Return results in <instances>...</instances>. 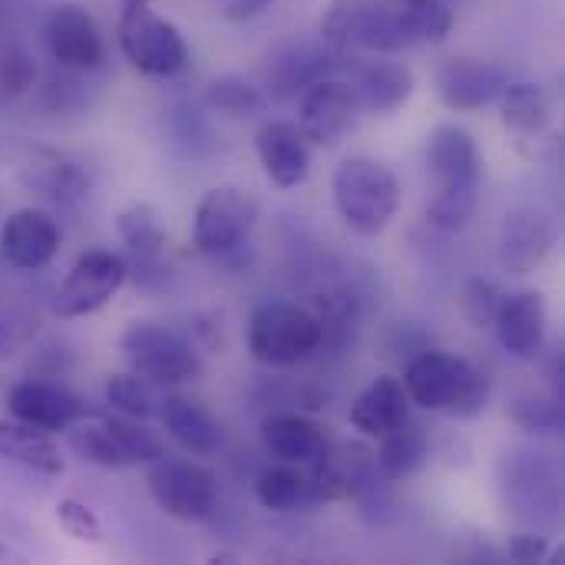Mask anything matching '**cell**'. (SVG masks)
I'll return each mask as SVG.
<instances>
[{"label": "cell", "instance_id": "obj_1", "mask_svg": "<svg viewBox=\"0 0 565 565\" xmlns=\"http://www.w3.org/2000/svg\"><path fill=\"white\" fill-rule=\"evenodd\" d=\"M424 166L437 179L434 195L427 199V222L437 232H463L480 205L483 185V152L470 129L457 122H440L427 132Z\"/></svg>", "mask_w": 565, "mask_h": 565}, {"label": "cell", "instance_id": "obj_2", "mask_svg": "<svg viewBox=\"0 0 565 565\" xmlns=\"http://www.w3.org/2000/svg\"><path fill=\"white\" fill-rule=\"evenodd\" d=\"M411 404L430 414H450L457 420H477L493 397L490 374L467 358L424 348L417 351L401 377Z\"/></svg>", "mask_w": 565, "mask_h": 565}, {"label": "cell", "instance_id": "obj_3", "mask_svg": "<svg viewBox=\"0 0 565 565\" xmlns=\"http://www.w3.org/2000/svg\"><path fill=\"white\" fill-rule=\"evenodd\" d=\"M331 199H334L341 222L351 232L374 238L397 218L401 182L384 162H377L371 156H348L334 169Z\"/></svg>", "mask_w": 565, "mask_h": 565}, {"label": "cell", "instance_id": "obj_4", "mask_svg": "<svg viewBox=\"0 0 565 565\" xmlns=\"http://www.w3.org/2000/svg\"><path fill=\"white\" fill-rule=\"evenodd\" d=\"M321 351V321L285 298L262 301L248 318V354L265 367H295Z\"/></svg>", "mask_w": 565, "mask_h": 565}, {"label": "cell", "instance_id": "obj_5", "mask_svg": "<svg viewBox=\"0 0 565 565\" xmlns=\"http://www.w3.org/2000/svg\"><path fill=\"white\" fill-rule=\"evenodd\" d=\"M66 447L89 467L99 470H126L139 463H156L166 457V444L156 430L142 427L132 417H83L66 430Z\"/></svg>", "mask_w": 565, "mask_h": 565}, {"label": "cell", "instance_id": "obj_6", "mask_svg": "<svg viewBox=\"0 0 565 565\" xmlns=\"http://www.w3.org/2000/svg\"><path fill=\"white\" fill-rule=\"evenodd\" d=\"M321 43L331 56H387L407 46L397 3L374 0H334L321 17Z\"/></svg>", "mask_w": 565, "mask_h": 565}, {"label": "cell", "instance_id": "obj_7", "mask_svg": "<svg viewBox=\"0 0 565 565\" xmlns=\"http://www.w3.org/2000/svg\"><path fill=\"white\" fill-rule=\"evenodd\" d=\"M119 351L129 361V367L156 387L195 384L205 374L199 348L185 334L159 321H132L119 338Z\"/></svg>", "mask_w": 565, "mask_h": 565}, {"label": "cell", "instance_id": "obj_8", "mask_svg": "<svg viewBox=\"0 0 565 565\" xmlns=\"http://www.w3.org/2000/svg\"><path fill=\"white\" fill-rule=\"evenodd\" d=\"M116 36L129 66L146 76L169 79L189 66L185 36L172 20L152 10V0H122Z\"/></svg>", "mask_w": 565, "mask_h": 565}, {"label": "cell", "instance_id": "obj_9", "mask_svg": "<svg viewBox=\"0 0 565 565\" xmlns=\"http://www.w3.org/2000/svg\"><path fill=\"white\" fill-rule=\"evenodd\" d=\"M258 225V199L242 185H212L192 212V245L199 255L222 258L238 252Z\"/></svg>", "mask_w": 565, "mask_h": 565}, {"label": "cell", "instance_id": "obj_10", "mask_svg": "<svg viewBox=\"0 0 565 565\" xmlns=\"http://www.w3.org/2000/svg\"><path fill=\"white\" fill-rule=\"evenodd\" d=\"M126 281H129V265L122 255L109 248H89L70 265L66 278L56 285L50 298V311L63 321L89 318L99 308H106Z\"/></svg>", "mask_w": 565, "mask_h": 565}, {"label": "cell", "instance_id": "obj_11", "mask_svg": "<svg viewBox=\"0 0 565 565\" xmlns=\"http://www.w3.org/2000/svg\"><path fill=\"white\" fill-rule=\"evenodd\" d=\"M146 487L152 503L179 523H205L218 510L215 477L192 460L159 457L156 463H149Z\"/></svg>", "mask_w": 565, "mask_h": 565}, {"label": "cell", "instance_id": "obj_12", "mask_svg": "<svg viewBox=\"0 0 565 565\" xmlns=\"http://www.w3.org/2000/svg\"><path fill=\"white\" fill-rule=\"evenodd\" d=\"M358 119H361L358 93L338 73L308 83L298 96V129L311 146L321 149L338 146L348 132H354Z\"/></svg>", "mask_w": 565, "mask_h": 565}, {"label": "cell", "instance_id": "obj_13", "mask_svg": "<svg viewBox=\"0 0 565 565\" xmlns=\"http://www.w3.org/2000/svg\"><path fill=\"white\" fill-rule=\"evenodd\" d=\"M13 172L23 189L53 205H76L89 195V175L83 162L53 146H17L10 152Z\"/></svg>", "mask_w": 565, "mask_h": 565}, {"label": "cell", "instance_id": "obj_14", "mask_svg": "<svg viewBox=\"0 0 565 565\" xmlns=\"http://www.w3.org/2000/svg\"><path fill=\"white\" fill-rule=\"evenodd\" d=\"M338 70H344V79L354 86L361 113L371 116H391L414 96V73L407 63L387 60L381 53L364 56H338Z\"/></svg>", "mask_w": 565, "mask_h": 565}, {"label": "cell", "instance_id": "obj_15", "mask_svg": "<svg viewBox=\"0 0 565 565\" xmlns=\"http://www.w3.org/2000/svg\"><path fill=\"white\" fill-rule=\"evenodd\" d=\"M43 40L50 56L73 73H93L106 63V40L93 13L79 3H60L43 20Z\"/></svg>", "mask_w": 565, "mask_h": 565}, {"label": "cell", "instance_id": "obj_16", "mask_svg": "<svg viewBox=\"0 0 565 565\" xmlns=\"http://www.w3.org/2000/svg\"><path fill=\"white\" fill-rule=\"evenodd\" d=\"M7 417L40 427L46 434H66L76 420L89 417L83 397L46 377H23L7 391Z\"/></svg>", "mask_w": 565, "mask_h": 565}, {"label": "cell", "instance_id": "obj_17", "mask_svg": "<svg viewBox=\"0 0 565 565\" xmlns=\"http://www.w3.org/2000/svg\"><path fill=\"white\" fill-rule=\"evenodd\" d=\"M63 232L53 212L40 205L13 209L0 225V255L17 271H40L60 255Z\"/></svg>", "mask_w": 565, "mask_h": 565}, {"label": "cell", "instance_id": "obj_18", "mask_svg": "<svg viewBox=\"0 0 565 565\" xmlns=\"http://www.w3.org/2000/svg\"><path fill=\"white\" fill-rule=\"evenodd\" d=\"M553 245H556V225L550 212L536 205H516L503 215L500 238H497V258L503 271L533 275L536 268L546 265Z\"/></svg>", "mask_w": 565, "mask_h": 565}, {"label": "cell", "instance_id": "obj_19", "mask_svg": "<svg viewBox=\"0 0 565 565\" xmlns=\"http://www.w3.org/2000/svg\"><path fill=\"white\" fill-rule=\"evenodd\" d=\"M493 328L510 358L536 361L546 348V331H550V308L543 291L520 288L513 295H503Z\"/></svg>", "mask_w": 565, "mask_h": 565}, {"label": "cell", "instance_id": "obj_20", "mask_svg": "<svg viewBox=\"0 0 565 565\" xmlns=\"http://www.w3.org/2000/svg\"><path fill=\"white\" fill-rule=\"evenodd\" d=\"M507 73L477 56H450L437 70V96L454 113H477L500 99Z\"/></svg>", "mask_w": 565, "mask_h": 565}, {"label": "cell", "instance_id": "obj_21", "mask_svg": "<svg viewBox=\"0 0 565 565\" xmlns=\"http://www.w3.org/2000/svg\"><path fill=\"white\" fill-rule=\"evenodd\" d=\"M255 152L271 185L298 189L311 172V142L288 119H268L255 132Z\"/></svg>", "mask_w": 565, "mask_h": 565}, {"label": "cell", "instance_id": "obj_22", "mask_svg": "<svg viewBox=\"0 0 565 565\" xmlns=\"http://www.w3.org/2000/svg\"><path fill=\"white\" fill-rule=\"evenodd\" d=\"M265 450L278 460V463H295V467H315L328 457L331 450V437L328 427H321L318 420L295 414V411H278L268 414L258 427Z\"/></svg>", "mask_w": 565, "mask_h": 565}, {"label": "cell", "instance_id": "obj_23", "mask_svg": "<svg viewBox=\"0 0 565 565\" xmlns=\"http://www.w3.org/2000/svg\"><path fill=\"white\" fill-rule=\"evenodd\" d=\"M255 500L268 513H311L324 507V490L321 480L315 477L311 467H295V463H275L265 467L255 477Z\"/></svg>", "mask_w": 565, "mask_h": 565}, {"label": "cell", "instance_id": "obj_24", "mask_svg": "<svg viewBox=\"0 0 565 565\" xmlns=\"http://www.w3.org/2000/svg\"><path fill=\"white\" fill-rule=\"evenodd\" d=\"M166 434L192 457H215L225 447V430L218 417L185 394H166L159 404Z\"/></svg>", "mask_w": 565, "mask_h": 565}, {"label": "cell", "instance_id": "obj_25", "mask_svg": "<svg viewBox=\"0 0 565 565\" xmlns=\"http://www.w3.org/2000/svg\"><path fill=\"white\" fill-rule=\"evenodd\" d=\"M348 420L361 437H384L394 427H401L404 420H411V397H407L401 377H391V374L374 377L351 401Z\"/></svg>", "mask_w": 565, "mask_h": 565}, {"label": "cell", "instance_id": "obj_26", "mask_svg": "<svg viewBox=\"0 0 565 565\" xmlns=\"http://www.w3.org/2000/svg\"><path fill=\"white\" fill-rule=\"evenodd\" d=\"M0 460L17 463L40 477H60L66 470V460L53 434L30 427L23 420H13V417L0 420Z\"/></svg>", "mask_w": 565, "mask_h": 565}, {"label": "cell", "instance_id": "obj_27", "mask_svg": "<svg viewBox=\"0 0 565 565\" xmlns=\"http://www.w3.org/2000/svg\"><path fill=\"white\" fill-rule=\"evenodd\" d=\"M377 450H374V467L381 473V480L387 483H401L417 477L427 460H430V437L424 427L404 420L401 427H394L391 434L377 437Z\"/></svg>", "mask_w": 565, "mask_h": 565}, {"label": "cell", "instance_id": "obj_28", "mask_svg": "<svg viewBox=\"0 0 565 565\" xmlns=\"http://www.w3.org/2000/svg\"><path fill=\"white\" fill-rule=\"evenodd\" d=\"M500 119L510 132H516L520 139L526 136H540L550 129L553 119V99L550 93L533 83V79H507L503 93H500Z\"/></svg>", "mask_w": 565, "mask_h": 565}, {"label": "cell", "instance_id": "obj_29", "mask_svg": "<svg viewBox=\"0 0 565 565\" xmlns=\"http://www.w3.org/2000/svg\"><path fill=\"white\" fill-rule=\"evenodd\" d=\"M328 73H338V56L311 46H288L268 66V89L275 96H301V89Z\"/></svg>", "mask_w": 565, "mask_h": 565}, {"label": "cell", "instance_id": "obj_30", "mask_svg": "<svg viewBox=\"0 0 565 565\" xmlns=\"http://www.w3.org/2000/svg\"><path fill=\"white\" fill-rule=\"evenodd\" d=\"M116 232L136 258H159L169 242L162 212L142 199H132L116 212Z\"/></svg>", "mask_w": 565, "mask_h": 565}, {"label": "cell", "instance_id": "obj_31", "mask_svg": "<svg viewBox=\"0 0 565 565\" xmlns=\"http://www.w3.org/2000/svg\"><path fill=\"white\" fill-rule=\"evenodd\" d=\"M401 30L407 46L414 43H444L454 30V7L447 0H401L397 3Z\"/></svg>", "mask_w": 565, "mask_h": 565}, {"label": "cell", "instance_id": "obj_32", "mask_svg": "<svg viewBox=\"0 0 565 565\" xmlns=\"http://www.w3.org/2000/svg\"><path fill=\"white\" fill-rule=\"evenodd\" d=\"M507 414L523 434H533V437H556L565 427L563 397L546 394V391H520L510 401Z\"/></svg>", "mask_w": 565, "mask_h": 565}, {"label": "cell", "instance_id": "obj_33", "mask_svg": "<svg viewBox=\"0 0 565 565\" xmlns=\"http://www.w3.org/2000/svg\"><path fill=\"white\" fill-rule=\"evenodd\" d=\"M205 106L212 113H222L232 119H252V116L268 109V96L255 83H248L245 76L225 73L205 86Z\"/></svg>", "mask_w": 565, "mask_h": 565}, {"label": "cell", "instance_id": "obj_34", "mask_svg": "<svg viewBox=\"0 0 565 565\" xmlns=\"http://www.w3.org/2000/svg\"><path fill=\"white\" fill-rule=\"evenodd\" d=\"M103 397L106 404L122 414V417H132V420H149L152 414H159V391L152 381H146L142 374L136 371H122V374H109L106 384H103Z\"/></svg>", "mask_w": 565, "mask_h": 565}, {"label": "cell", "instance_id": "obj_35", "mask_svg": "<svg viewBox=\"0 0 565 565\" xmlns=\"http://www.w3.org/2000/svg\"><path fill=\"white\" fill-rule=\"evenodd\" d=\"M500 301H503V291L497 288V281L483 275H470L460 288V308L473 328H493Z\"/></svg>", "mask_w": 565, "mask_h": 565}, {"label": "cell", "instance_id": "obj_36", "mask_svg": "<svg viewBox=\"0 0 565 565\" xmlns=\"http://www.w3.org/2000/svg\"><path fill=\"white\" fill-rule=\"evenodd\" d=\"M36 60L23 46H7L0 53V99H20L36 86Z\"/></svg>", "mask_w": 565, "mask_h": 565}, {"label": "cell", "instance_id": "obj_37", "mask_svg": "<svg viewBox=\"0 0 565 565\" xmlns=\"http://www.w3.org/2000/svg\"><path fill=\"white\" fill-rule=\"evenodd\" d=\"M53 516L60 523V530L79 543H89V546H99L103 543V523L96 516V510L83 500H73V497H63L56 507H53Z\"/></svg>", "mask_w": 565, "mask_h": 565}, {"label": "cell", "instance_id": "obj_38", "mask_svg": "<svg viewBox=\"0 0 565 565\" xmlns=\"http://www.w3.org/2000/svg\"><path fill=\"white\" fill-rule=\"evenodd\" d=\"M83 103V89L73 76H50L46 86L40 89V106L50 113H66Z\"/></svg>", "mask_w": 565, "mask_h": 565}, {"label": "cell", "instance_id": "obj_39", "mask_svg": "<svg viewBox=\"0 0 565 565\" xmlns=\"http://www.w3.org/2000/svg\"><path fill=\"white\" fill-rule=\"evenodd\" d=\"M507 553L513 563H543L550 556V540L540 533H516V536H510Z\"/></svg>", "mask_w": 565, "mask_h": 565}, {"label": "cell", "instance_id": "obj_40", "mask_svg": "<svg viewBox=\"0 0 565 565\" xmlns=\"http://www.w3.org/2000/svg\"><path fill=\"white\" fill-rule=\"evenodd\" d=\"M225 315L222 311H202L199 318H195V334H199V341H205L209 348H225Z\"/></svg>", "mask_w": 565, "mask_h": 565}, {"label": "cell", "instance_id": "obj_41", "mask_svg": "<svg viewBox=\"0 0 565 565\" xmlns=\"http://www.w3.org/2000/svg\"><path fill=\"white\" fill-rule=\"evenodd\" d=\"M268 7H271V0H222V13L232 23H245L258 13H265Z\"/></svg>", "mask_w": 565, "mask_h": 565}, {"label": "cell", "instance_id": "obj_42", "mask_svg": "<svg viewBox=\"0 0 565 565\" xmlns=\"http://www.w3.org/2000/svg\"><path fill=\"white\" fill-rule=\"evenodd\" d=\"M20 559H23L20 553H13L7 543H0V563H20Z\"/></svg>", "mask_w": 565, "mask_h": 565}]
</instances>
